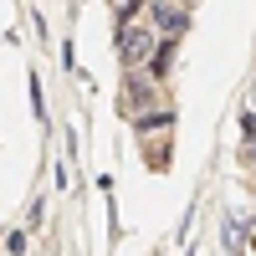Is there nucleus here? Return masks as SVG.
<instances>
[{"label": "nucleus", "mask_w": 256, "mask_h": 256, "mask_svg": "<svg viewBox=\"0 0 256 256\" xmlns=\"http://www.w3.org/2000/svg\"><path fill=\"white\" fill-rule=\"evenodd\" d=\"M154 52H159L154 26H118V56H123V67H128V72L148 67V56H154Z\"/></svg>", "instance_id": "f257e3e1"}, {"label": "nucleus", "mask_w": 256, "mask_h": 256, "mask_svg": "<svg viewBox=\"0 0 256 256\" xmlns=\"http://www.w3.org/2000/svg\"><path fill=\"white\" fill-rule=\"evenodd\" d=\"M251 98H256V92H251Z\"/></svg>", "instance_id": "39448f33"}, {"label": "nucleus", "mask_w": 256, "mask_h": 256, "mask_svg": "<svg viewBox=\"0 0 256 256\" xmlns=\"http://www.w3.org/2000/svg\"><path fill=\"white\" fill-rule=\"evenodd\" d=\"M113 6H118V26H134V10L144 6V0H113Z\"/></svg>", "instance_id": "7ed1b4c3"}, {"label": "nucleus", "mask_w": 256, "mask_h": 256, "mask_svg": "<svg viewBox=\"0 0 256 256\" xmlns=\"http://www.w3.org/2000/svg\"><path fill=\"white\" fill-rule=\"evenodd\" d=\"M246 138H251V154H256V118L246 123Z\"/></svg>", "instance_id": "20e7f679"}, {"label": "nucleus", "mask_w": 256, "mask_h": 256, "mask_svg": "<svg viewBox=\"0 0 256 256\" xmlns=\"http://www.w3.org/2000/svg\"><path fill=\"white\" fill-rule=\"evenodd\" d=\"M148 20H154V36L180 41L184 26H190V10L180 6V0H148Z\"/></svg>", "instance_id": "f03ea898"}]
</instances>
